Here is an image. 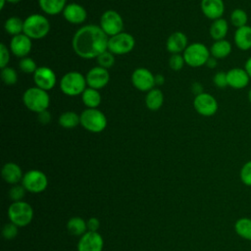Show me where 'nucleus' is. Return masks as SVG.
I'll return each mask as SVG.
<instances>
[{"mask_svg": "<svg viewBox=\"0 0 251 251\" xmlns=\"http://www.w3.org/2000/svg\"><path fill=\"white\" fill-rule=\"evenodd\" d=\"M21 0H7V2H9V3H11V4H17V3H19Z\"/></svg>", "mask_w": 251, "mask_h": 251, "instance_id": "3c124183", "label": "nucleus"}, {"mask_svg": "<svg viewBox=\"0 0 251 251\" xmlns=\"http://www.w3.org/2000/svg\"><path fill=\"white\" fill-rule=\"evenodd\" d=\"M109 36L100 25H86L78 28L73 36L72 46L75 53L82 59L97 58L108 50Z\"/></svg>", "mask_w": 251, "mask_h": 251, "instance_id": "f257e3e1", "label": "nucleus"}, {"mask_svg": "<svg viewBox=\"0 0 251 251\" xmlns=\"http://www.w3.org/2000/svg\"><path fill=\"white\" fill-rule=\"evenodd\" d=\"M65 20L73 25H79L85 22L87 18V12L83 6L77 3L67 4L63 11Z\"/></svg>", "mask_w": 251, "mask_h": 251, "instance_id": "f3484780", "label": "nucleus"}, {"mask_svg": "<svg viewBox=\"0 0 251 251\" xmlns=\"http://www.w3.org/2000/svg\"><path fill=\"white\" fill-rule=\"evenodd\" d=\"M19 68L23 73L25 74H34L35 71L37 70V66L35 61L32 58L29 57H25L22 58L19 62Z\"/></svg>", "mask_w": 251, "mask_h": 251, "instance_id": "f704fd0d", "label": "nucleus"}, {"mask_svg": "<svg viewBox=\"0 0 251 251\" xmlns=\"http://www.w3.org/2000/svg\"><path fill=\"white\" fill-rule=\"evenodd\" d=\"M234 230L241 238L251 241V219L243 217L236 220L234 224Z\"/></svg>", "mask_w": 251, "mask_h": 251, "instance_id": "cd10ccee", "label": "nucleus"}, {"mask_svg": "<svg viewBox=\"0 0 251 251\" xmlns=\"http://www.w3.org/2000/svg\"><path fill=\"white\" fill-rule=\"evenodd\" d=\"M135 40L128 32L122 31L114 36L109 37L108 50L114 55H125L131 52L134 48Z\"/></svg>", "mask_w": 251, "mask_h": 251, "instance_id": "6e6552de", "label": "nucleus"}, {"mask_svg": "<svg viewBox=\"0 0 251 251\" xmlns=\"http://www.w3.org/2000/svg\"><path fill=\"white\" fill-rule=\"evenodd\" d=\"M2 234H3V237L6 238V239H12V238L16 237V235L18 234L17 226L15 224H13V223L6 224L4 226V227H3Z\"/></svg>", "mask_w": 251, "mask_h": 251, "instance_id": "58836bf2", "label": "nucleus"}, {"mask_svg": "<svg viewBox=\"0 0 251 251\" xmlns=\"http://www.w3.org/2000/svg\"><path fill=\"white\" fill-rule=\"evenodd\" d=\"M206 66H207L208 68H210V69L215 68V67L217 66V59H215L214 57L211 56V57L208 59V61H207V63H206Z\"/></svg>", "mask_w": 251, "mask_h": 251, "instance_id": "49530a36", "label": "nucleus"}, {"mask_svg": "<svg viewBox=\"0 0 251 251\" xmlns=\"http://www.w3.org/2000/svg\"><path fill=\"white\" fill-rule=\"evenodd\" d=\"M132 85L143 92H148L154 88L155 75L146 68H137L131 74Z\"/></svg>", "mask_w": 251, "mask_h": 251, "instance_id": "f8f14e48", "label": "nucleus"}, {"mask_svg": "<svg viewBox=\"0 0 251 251\" xmlns=\"http://www.w3.org/2000/svg\"><path fill=\"white\" fill-rule=\"evenodd\" d=\"M230 23L233 26H235L236 28L244 26L247 25L248 22V16L247 13L240 8H236L234 9L231 14H230Z\"/></svg>", "mask_w": 251, "mask_h": 251, "instance_id": "2f4dec72", "label": "nucleus"}, {"mask_svg": "<svg viewBox=\"0 0 251 251\" xmlns=\"http://www.w3.org/2000/svg\"><path fill=\"white\" fill-rule=\"evenodd\" d=\"M103 238L97 231L88 230L79 239L77 251H102Z\"/></svg>", "mask_w": 251, "mask_h": 251, "instance_id": "dca6fc26", "label": "nucleus"}, {"mask_svg": "<svg viewBox=\"0 0 251 251\" xmlns=\"http://www.w3.org/2000/svg\"><path fill=\"white\" fill-rule=\"evenodd\" d=\"M85 76L75 71L66 73L60 79L59 86L61 91L68 96H76L82 94L86 88Z\"/></svg>", "mask_w": 251, "mask_h": 251, "instance_id": "20e7f679", "label": "nucleus"}, {"mask_svg": "<svg viewBox=\"0 0 251 251\" xmlns=\"http://www.w3.org/2000/svg\"><path fill=\"white\" fill-rule=\"evenodd\" d=\"M227 85L233 89H243L250 81V76L246 71L241 68H233L226 72Z\"/></svg>", "mask_w": 251, "mask_h": 251, "instance_id": "a211bd4d", "label": "nucleus"}, {"mask_svg": "<svg viewBox=\"0 0 251 251\" xmlns=\"http://www.w3.org/2000/svg\"><path fill=\"white\" fill-rule=\"evenodd\" d=\"M67 227L69 232L73 235H83L86 232L87 224L84 222L83 219L79 217H75L69 220Z\"/></svg>", "mask_w": 251, "mask_h": 251, "instance_id": "7c9ffc66", "label": "nucleus"}, {"mask_svg": "<svg viewBox=\"0 0 251 251\" xmlns=\"http://www.w3.org/2000/svg\"><path fill=\"white\" fill-rule=\"evenodd\" d=\"M244 70L246 71V73L248 74V75L251 78V56L246 60L245 64H244Z\"/></svg>", "mask_w": 251, "mask_h": 251, "instance_id": "a18cd8bd", "label": "nucleus"}, {"mask_svg": "<svg viewBox=\"0 0 251 251\" xmlns=\"http://www.w3.org/2000/svg\"><path fill=\"white\" fill-rule=\"evenodd\" d=\"M98 66L104 68V69H111L115 64V57L114 54L111 53L109 50L103 52L101 55H99L97 58Z\"/></svg>", "mask_w": 251, "mask_h": 251, "instance_id": "72a5a7b5", "label": "nucleus"}, {"mask_svg": "<svg viewBox=\"0 0 251 251\" xmlns=\"http://www.w3.org/2000/svg\"><path fill=\"white\" fill-rule=\"evenodd\" d=\"M23 102L29 111L38 114L47 110L50 104V96L46 90L33 86L24 92Z\"/></svg>", "mask_w": 251, "mask_h": 251, "instance_id": "7ed1b4c3", "label": "nucleus"}, {"mask_svg": "<svg viewBox=\"0 0 251 251\" xmlns=\"http://www.w3.org/2000/svg\"><path fill=\"white\" fill-rule=\"evenodd\" d=\"M80 125L84 129L93 133L103 131L107 126V118L104 113L97 108H86L81 112Z\"/></svg>", "mask_w": 251, "mask_h": 251, "instance_id": "39448f33", "label": "nucleus"}, {"mask_svg": "<svg viewBox=\"0 0 251 251\" xmlns=\"http://www.w3.org/2000/svg\"><path fill=\"white\" fill-rule=\"evenodd\" d=\"M2 176L6 182L15 184L23 179V173L17 164L10 162L3 166Z\"/></svg>", "mask_w": 251, "mask_h": 251, "instance_id": "4be33fe9", "label": "nucleus"}, {"mask_svg": "<svg viewBox=\"0 0 251 251\" xmlns=\"http://www.w3.org/2000/svg\"><path fill=\"white\" fill-rule=\"evenodd\" d=\"M6 2H7V0H1V2H0V9H1V10H3V8H4Z\"/></svg>", "mask_w": 251, "mask_h": 251, "instance_id": "09e8293b", "label": "nucleus"}, {"mask_svg": "<svg viewBox=\"0 0 251 251\" xmlns=\"http://www.w3.org/2000/svg\"><path fill=\"white\" fill-rule=\"evenodd\" d=\"M191 90H192V92L195 94V96H196V95H199V94H201V93L204 92V91H203V86H202V84L199 83V82H193L192 85H191Z\"/></svg>", "mask_w": 251, "mask_h": 251, "instance_id": "c03bdc74", "label": "nucleus"}, {"mask_svg": "<svg viewBox=\"0 0 251 251\" xmlns=\"http://www.w3.org/2000/svg\"><path fill=\"white\" fill-rule=\"evenodd\" d=\"M22 183L25 190L33 193H38L45 190L48 184V180L45 174L41 171L30 170L24 175Z\"/></svg>", "mask_w": 251, "mask_h": 251, "instance_id": "9d476101", "label": "nucleus"}, {"mask_svg": "<svg viewBox=\"0 0 251 251\" xmlns=\"http://www.w3.org/2000/svg\"><path fill=\"white\" fill-rule=\"evenodd\" d=\"M186 35L181 31L173 32L167 39L166 48L171 54H181L188 46Z\"/></svg>", "mask_w": 251, "mask_h": 251, "instance_id": "aec40b11", "label": "nucleus"}, {"mask_svg": "<svg viewBox=\"0 0 251 251\" xmlns=\"http://www.w3.org/2000/svg\"><path fill=\"white\" fill-rule=\"evenodd\" d=\"M231 43L226 39L217 40L210 47V54L215 59H225L231 53Z\"/></svg>", "mask_w": 251, "mask_h": 251, "instance_id": "393cba45", "label": "nucleus"}, {"mask_svg": "<svg viewBox=\"0 0 251 251\" xmlns=\"http://www.w3.org/2000/svg\"><path fill=\"white\" fill-rule=\"evenodd\" d=\"M247 98H248V101H249V103L251 104V88L248 90V93H247Z\"/></svg>", "mask_w": 251, "mask_h": 251, "instance_id": "8fccbe9b", "label": "nucleus"}, {"mask_svg": "<svg viewBox=\"0 0 251 251\" xmlns=\"http://www.w3.org/2000/svg\"><path fill=\"white\" fill-rule=\"evenodd\" d=\"M37 120L42 125H47L51 122V114L45 110L43 112H40L37 114Z\"/></svg>", "mask_w": 251, "mask_h": 251, "instance_id": "79ce46f5", "label": "nucleus"}, {"mask_svg": "<svg viewBox=\"0 0 251 251\" xmlns=\"http://www.w3.org/2000/svg\"><path fill=\"white\" fill-rule=\"evenodd\" d=\"M85 78H86V83L88 87H91L94 89H101L109 83L110 75L107 69L97 66V67H93L87 72Z\"/></svg>", "mask_w": 251, "mask_h": 251, "instance_id": "4468645a", "label": "nucleus"}, {"mask_svg": "<svg viewBox=\"0 0 251 251\" xmlns=\"http://www.w3.org/2000/svg\"><path fill=\"white\" fill-rule=\"evenodd\" d=\"M240 179L246 186H251V160L247 161L240 169Z\"/></svg>", "mask_w": 251, "mask_h": 251, "instance_id": "c9c22d12", "label": "nucleus"}, {"mask_svg": "<svg viewBox=\"0 0 251 251\" xmlns=\"http://www.w3.org/2000/svg\"><path fill=\"white\" fill-rule=\"evenodd\" d=\"M86 224H87V228L90 231H97V229L99 228V226H100V223H99L98 219H96V218H90Z\"/></svg>", "mask_w": 251, "mask_h": 251, "instance_id": "37998d69", "label": "nucleus"}, {"mask_svg": "<svg viewBox=\"0 0 251 251\" xmlns=\"http://www.w3.org/2000/svg\"><path fill=\"white\" fill-rule=\"evenodd\" d=\"M233 41L239 50L247 51L251 49V26L246 25L236 28L233 35Z\"/></svg>", "mask_w": 251, "mask_h": 251, "instance_id": "412c9836", "label": "nucleus"}, {"mask_svg": "<svg viewBox=\"0 0 251 251\" xmlns=\"http://www.w3.org/2000/svg\"><path fill=\"white\" fill-rule=\"evenodd\" d=\"M10 198L13 199L15 202L21 201V199L25 196V187L21 185L13 186L9 191Z\"/></svg>", "mask_w": 251, "mask_h": 251, "instance_id": "a19ab883", "label": "nucleus"}, {"mask_svg": "<svg viewBox=\"0 0 251 251\" xmlns=\"http://www.w3.org/2000/svg\"><path fill=\"white\" fill-rule=\"evenodd\" d=\"M193 107L199 115L203 117H212L217 113L219 105L217 99L212 94L203 92L195 96Z\"/></svg>", "mask_w": 251, "mask_h": 251, "instance_id": "9b49d317", "label": "nucleus"}, {"mask_svg": "<svg viewBox=\"0 0 251 251\" xmlns=\"http://www.w3.org/2000/svg\"><path fill=\"white\" fill-rule=\"evenodd\" d=\"M8 217L11 223L17 226H27L33 217V210L31 206L24 201H17L10 205L8 209Z\"/></svg>", "mask_w": 251, "mask_h": 251, "instance_id": "0eeeda50", "label": "nucleus"}, {"mask_svg": "<svg viewBox=\"0 0 251 251\" xmlns=\"http://www.w3.org/2000/svg\"><path fill=\"white\" fill-rule=\"evenodd\" d=\"M213 82L214 84L219 87V88H225L227 85V77H226V73L223 71H219L215 74L213 76Z\"/></svg>", "mask_w": 251, "mask_h": 251, "instance_id": "4c0bfd02", "label": "nucleus"}, {"mask_svg": "<svg viewBox=\"0 0 251 251\" xmlns=\"http://www.w3.org/2000/svg\"><path fill=\"white\" fill-rule=\"evenodd\" d=\"M4 29L12 36L21 34L24 31V21L16 16L10 17L4 24Z\"/></svg>", "mask_w": 251, "mask_h": 251, "instance_id": "c756f323", "label": "nucleus"}, {"mask_svg": "<svg viewBox=\"0 0 251 251\" xmlns=\"http://www.w3.org/2000/svg\"><path fill=\"white\" fill-rule=\"evenodd\" d=\"M227 31H228V23L224 18H220L218 20L213 21L209 28V33L215 41L225 39V37L227 34Z\"/></svg>", "mask_w": 251, "mask_h": 251, "instance_id": "5701e85b", "label": "nucleus"}, {"mask_svg": "<svg viewBox=\"0 0 251 251\" xmlns=\"http://www.w3.org/2000/svg\"><path fill=\"white\" fill-rule=\"evenodd\" d=\"M10 61V50L4 43H0V68L7 67Z\"/></svg>", "mask_w": 251, "mask_h": 251, "instance_id": "ea45409f", "label": "nucleus"}, {"mask_svg": "<svg viewBox=\"0 0 251 251\" xmlns=\"http://www.w3.org/2000/svg\"><path fill=\"white\" fill-rule=\"evenodd\" d=\"M100 27L109 36L121 33L124 28V21L122 16L115 10L105 11L100 18Z\"/></svg>", "mask_w": 251, "mask_h": 251, "instance_id": "1a4fd4ad", "label": "nucleus"}, {"mask_svg": "<svg viewBox=\"0 0 251 251\" xmlns=\"http://www.w3.org/2000/svg\"><path fill=\"white\" fill-rule=\"evenodd\" d=\"M58 123L62 127L71 129L80 124V116L74 111H67L60 115Z\"/></svg>", "mask_w": 251, "mask_h": 251, "instance_id": "c85d7f7f", "label": "nucleus"}, {"mask_svg": "<svg viewBox=\"0 0 251 251\" xmlns=\"http://www.w3.org/2000/svg\"><path fill=\"white\" fill-rule=\"evenodd\" d=\"M1 78L6 85H14L18 81V74L15 69L5 67L1 69Z\"/></svg>", "mask_w": 251, "mask_h": 251, "instance_id": "473e14b6", "label": "nucleus"}, {"mask_svg": "<svg viewBox=\"0 0 251 251\" xmlns=\"http://www.w3.org/2000/svg\"><path fill=\"white\" fill-rule=\"evenodd\" d=\"M164 103V94L159 88L149 90L145 97V105L151 111L159 110Z\"/></svg>", "mask_w": 251, "mask_h": 251, "instance_id": "a878e982", "label": "nucleus"}, {"mask_svg": "<svg viewBox=\"0 0 251 251\" xmlns=\"http://www.w3.org/2000/svg\"><path fill=\"white\" fill-rule=\"evenodd\" d=\"M33 81L35 83V86L48 91L55 86L57 78L52 69L46 66H41L38 67L33 74Z\"/></svg>", "mask_w": 251, "mask_h": 251, "instance_id": "ddd939ff", "label": "nucleus"}, {"mask_svg": "<svg viewBox=\"0 0 251 251\" xmlns=\"http://www.w3.org/2000/svg\"><path fill=\"white\" fill-rule=\"evenodd\" d=\"M81 100L86 108L95 109L101 104L102 97L98 89L86 87L81 94Z\"/></svg>", "mask_w": 251, "mask_h": 251, "instance_id": "bb28decb", "label": "nucleus"}, {"mask_svg": "<svg viewBox=\"0 0 251 251\" xmlns=\"http://www.w3.org/2000/svg\"><path fill=\"white\" fill-rule=\"evenodd\" d=\"M185 64L191 68H198L206 65L208 59L211 57L210 49L201 42H193L188 44L182 53Z\"/></svg>", "mask_w": 251, "mask_h": 251, "instance_id": "423d86ee", "label": "nucleus"}, {"mask_svg": "<svg viewBox=\"0 0 251 251\" xmlns=\"http://www.w3.org/2000/svg\"><path fill=\"white\" fill-rule=\"evenodd\" d=\"M32 39H30L25 33H21L15 36H12L10 41V51L11 53L19 58L26 57L32 48Z\"/></svg>", "mask_w": 251, "mask_h": 251, "instance_id": "2eb2a0df", "label": "nucleus"}, {"mask_svg": "<svg viewBox=\"0 0 251 251\" xmlns=\"http://www.w3.org/2000/svg\"><path fill=\"white\" fill-rule=\"evenodd\" d=\"M165 82V77L163 75L158 74L155 75V84L157 85H162Z\"/></svg>", "mask_w": 251, "mask_h": 251, "instance_id": "de8ad7c7", "label": "nucleus"}, {"mask_svg": "<svg viewBox=\"0 0 251 251\" xmlns=\"http://www.w3.org/2000/svg\"><path fill=\"white\" fill-rule=\"evenodd\" d=\"M200 8L206 18L215 21L223 18L225 3L223 0H201Z\"/></svg>", "mask_w": 251, "mask_h": 251, "instance_id": "6ab92c4d", "label": "nucleus"}, {"mask_svg": "<svg viewBox=\"0 0 251 251\" xmlns=\"http://www.w3.org/2000/svg\"><path fill=\"white\" fill-rule=\"evenodd\" d=\"M50 30V23L40 14H31L24 20V31L30 39L44 38Z\"/></svg>", "mask_w": 251, "mask_h": 251, "instance_id": "f03ea898", "label": "nucleus"}, {"mask_svg": "<svg viewBox=\"0 0 251 251\" xmlns=\"http://www.w3.org/2000/svg\"><path fill=\"white\" fill-rule=\"evenodd\" d=\"M40 9L47 15L54 16L63 13L67 0H38Z\"/></svg>", "mask_w": 251, "mask_h": 251, "instance_id": "b1692460", "label": "nucleus"}, {"mask_svg": "<svg viewBox=\"0 0 251 251\" xmlns=\"http://www.w3.org/2000/svg\"><path fill=\"white\" fill-rule=\"evenodd\" d=\"M185 64L184 58L181 54H172L169 59V66L173 71H179Z\"/></svg>", "mask_w": 251, "mask_h": 251, "instance_id": "e433bc0d", "label": "nucleus"}]
</instances>
